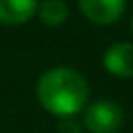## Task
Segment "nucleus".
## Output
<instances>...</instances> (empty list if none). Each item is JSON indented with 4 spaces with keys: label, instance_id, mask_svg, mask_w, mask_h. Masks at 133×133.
Returning <instances> with one entry per match:
<instances>
[{
    "label": "nucleus",
    "instance_id": "obj_1",
    "mask_svg": "<svg viewBox=\"0 0 133 133\" xmlns=\"http://www.w3.org/2000/svg\"><path fill=\"white\" fill-rule=\"evenodd\" d=\"M37 100L52 114L73 116L87 100V83L77 71L56 66L44 73L37 81Z\"/></svg>",
    "mask_w": 133,
    "mask_h": 133
},
{
    "label": "nucleus",
    "instance_id": "obj_2",
    "mask_svg": "<svg viewBox=\"0 0 133 133\" xmlns=\"http://www.w3.org/2000/svg\"><path fill=\"white\" fill-rule=\"evenodd\" d=\"M83 123L91 133H116L123 125V110L110 100H98L85 110Z\"/></svg>",
    "mask_w": 133,
    "mask_h": 133
},
{
    "label": "nucleus",
    "instance_id": "obj_3",
    "mask_svg": "<svg viewBox=\"0 0 133 133\" xmlns=\"http://www.w3.org/2000/svg\"><path fill=\"white\" fill-rule=\"evenodd\" d=\"M79 6L89 21L108 25L123 15L125 0H79Z\"/></svg>",
    "mask_w": 133,
    "mask_h": 133
},
{
    "label": "nucleus",
    "instance_id": "obj_4",
    "mask_svg": "<svg viewBox=\"0 0 133 133\" xmlns=\"http://www.w3.org/2000/svg\"><path fill=\"white\" fill-rule=\"evenodd\" d=\"M104 66L116 77H131L133 75V44L118 42L110 46L104 54Z\"/></svg>",
    "mask_w": 133,
    "mask_h": 133
},
{
    "label": "nucleus",
    "instance_id": "obj_5",
    "mask_svg": "<svg viewBox=\"0 0 133 133\" xmlns=\"http://www.w3.org/2000/svg\"><path fill=\"white\" fill-rule=\"evenodd\" d=\"M35 0H0V21L6 25L25 23L35 12Z\"/></svg>",
    "mask_w": 133,
    "mask_h": 133
},
{
    "label": "nucleus",
    "instance_id": "obj_6",
    "mask_svg": "<svg viewBox=\"0 0 133 133\" xmlns=\"http://www.w3.org/2000/svg\"><path fill=\"white\" fill-rule=\"evenodd\" d=\"M69 17V8L60 0H46L39 6V19L46 25H60Z\"/></svg>",
    "mask_w": 133,
    "mask_h": 133
},
{
    "label": "nucleus",
    "instance_id": "obj_7",
    "mask_svg": "<svg viewBox=\"0 0 133 133\" xmlns=\"http://www.w3.org/2000/svg\"><path fill=\"white\" fill-rule=\"evenodd\" d=\"M58 129H60V133H79V125H77L71 116H62Z\"/></svg>",
    "mask_w": 133,
    "mask_h": 133
}]
</instances>
